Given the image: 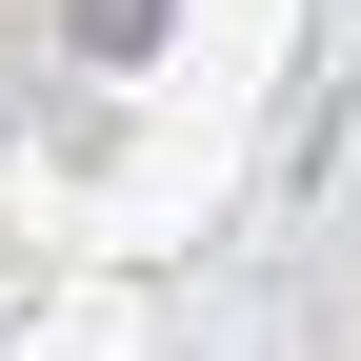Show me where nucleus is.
<instances>
[{"mask_svg": "<svg viewBox=\"0 0 361 361\" xmlns=\"http://www.w3.org/2000/svg\"><path fill=\"white\" fill-rule=\"evenodd\" d=\"M80 40H101V61H121V40H161V0H80Z\"/></svg>", "mask_w": 361, "mask_h": 361, "instance_id": "f257e3e1", "label": "nucleus"}]
</instances>
